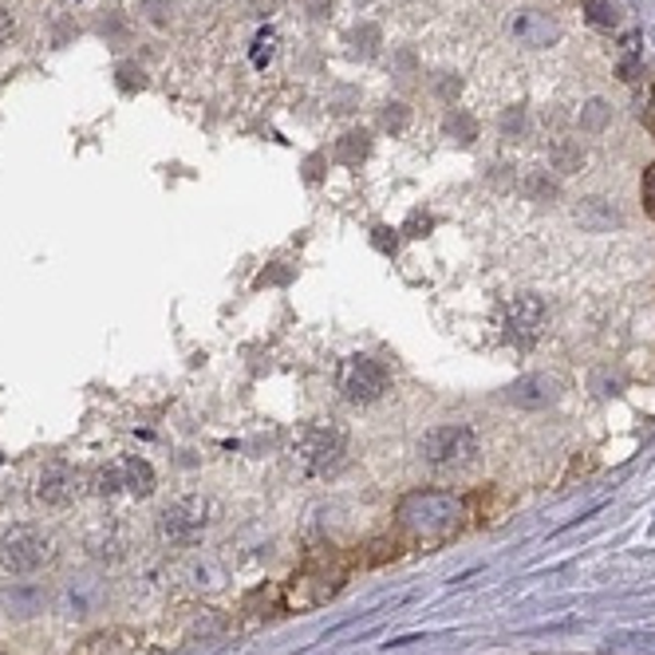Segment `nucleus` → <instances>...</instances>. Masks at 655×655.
<instances>
[{
	"mask_svg": "<svg viewBox=\"0 0 655 655\" xmlns=\"http://www.w3.org/2000/svg\"><path fill=\"white\" fill-rule=\"evenodd\" d=\"M399 525L419 537H442V533H454L466 518V501L454 498V494H442V489H415L399 501L396 510Z\"/></svg>",
	"mask_w": 655,
	"mask_h": 655,
	"instance_id": "obj_1",
	"label": "nucleus"
},
{
	"mask_svg": "<svg viewBox=\"0 0 655 655\" xmlns=\"http://www.w3.org/2000/svg\"><path fill=\"white\" fill-rule=\"evenodd\" d=\"M52 537L36 525H9L0 533V572H9V577H32L44 565H52Z\"/></svg>",
	"mask_w": 655,
	"mask_h": 655,
	"instance_id": "obj_2",
	"label": "nucleus"
},
{
	"mask_svg": "<svg viewBox=\"0 0 655 655\" xmlns=\"http://www.w3.org/2000/svg\"><path fill=\"white\" fill-rule=\"evenodd\" d=\"M343 454H348V435L336 423H313V427H304L296 435V462L316 478L340 470Z\"/></svg>",
	"mask_w": 655,
	"mask_h": 655,
	"instance_id": "obj_3",
	"label": "nucleus"
},
{
	"mask_svg": "<svg viewBox=\"0 0 655 655\" xmlns=\"http://www.w3.org/2000/svg\"><path fill=\"white\" fill-rule=\"evenodd\" d=\"M336 387H340V396L348 399V403L367 407L387 396L391 372H387L375 355H348L340 364V375H336Z\"/></svg>",
	"mask_w": 655,
	"mask_h": 655,
	"instance_id": "obj_4",
	"label": "nucleus"
},
{
	"mask_svg": "<svg viewBox=\"0 0 655 655\" xmlns=\"http://www.w3.org/2000/svg\"><path fill=\"white\" fill-rule=\"evenodd\" d=\"M478 454V438L474 430L462 423H447V427H430L427 435L419 438V458L435 470L466 466L470 458Z\"/></svg>",
	"mask_w": 655,
	"mask_h": 655,
	"instance_id": "obj_5",
	"label": "nucleus"
},
{
	"mask_svg": "<svg viewBox=\"0 0 655 655\" xmlns=\"http://www.w3.org/2000/svg\"><path fill=\"white\" fill-rule=\"evenodd\" d=\"M158 486L155 470L150 462L138 454H126V458H114L111 466H104L99 474L92 478V489L99 498H114V494H131V498H150Z\"/></svg>",
	"mask_w": 655,
	"mask_h": 655,
	"instance_id": "obj_6",
	"label": "nucleus"
},
{
	"mask_svg": "<svg viewBox=\"0 0 655 655\" xmlns=\"http://www.w3.org/2000/svg\"><path fill=\"white\" fill-rule=\"evenodd\" d=\"M206 525H209V501L198 498V494L170 501L167 510L158 513V537L167 545H194Z\"/></svg>",
	"mask_w": 655,
	"mask_h": 655,
	"instance_id": "obj_7",
	"label": "nucleus"
},
{
	"mask_svg": "<svg viewBox=\"0 0 655 655\" xmlns=\"http://www.w3.org/2000/svg\"><path fill=\"white\" fill-rule=\"evenodd\" d=\"M501 328H506V340L518 343V348L537 343L545 332V301L542 296H533V292L513 296V301L506 304V320H501Z\"/></svg>",
	"mask_w": 655,
	"mask_h": 655,
	"instance_id": "obj_8",
	"label": "nucleus"
},
{
	"mask_svg": "<svg viewBox=\"0 0 655 655\" xmlns=\"http://www.w3.org/2000/svg\"><path fill=\"white\" fill-rule=\"evenodd\" d=\"M84 486H87L84 470H75L72 462H63V458H52V462L40 470V478H36V501H40V506H72V501L84 494Z\"/></svg>",
	"mask_w": 655,
	"mask_h": 655,
	"instance_id": "obj_9",
	"label": "nucleus"
},
{
	"mask_svg": "<svg viewBox=\"0 0 655 655\" xmlns=\"http://www.w3.org/2000/svg\"><path fill=\"white\" fill-rule=\"evenodd\" d=\"M510 36H513V44H521V48L542 52V48H553V44L561 40V24L542 9H518L510 16Z\"/></svg>",
	"mask_w": 655,
	"mask_h": 655,
	"instance_id": "obj_10",
	"label": "nucleus"
},
{
	"mask_svg": "<svg viewBox=\"0 0 655 655\" xmlns=\"http://www.w3.org/2000/svg\"><path fill=\"white\" fill-rule=\"evenodd\" d=\"M561 396H565V384L549 372L521 375L518 384L506 391V399H510L513 407H521V411H545V407H553Z\"/></svg>",
	"mask_w": 655,
	"mask_h": 655,
	"instance_id": "obj_11",
	"label": "nucleus"
},
{
	"mask_svg": "<svg viewBox=\"0 0 655 655\" xmlns=\"http://www.w3.org/2000/svg\"><path fill=\"white\" fill-rule=\"evenodd\" d=\"M95 601H99V589L92 581H72L60 593V612L68 620H84V616L95 612Z\"/></svg>",
	"mask_w": 655,
	"mask_h": 655,
	"instance_id": "obj_12",
	"label": "nucleus"
},
{
	"mask_svg": "<svg viewBox=\"0 0 655 655\" xmlns=\"http://www.w3.org/2000/svg\"><path fill=\"white\" fill-rule=\"evenodd\" d=\"M4 604H9V616H16V620H28V616L44 612V589H36V584H12V593L4 596Z\"/></svg>",
	"mask_w": 655,
	"mask_h": 655,
	"instance_id": "obj_13",
	"label": "nucleus"
},
{
	"mask_svg": "<svg viewBox=\"0 0 655 655\" xmlns=\"http://www.w3.org/2000/svg\"><path fill=\"white\" fill-rule=\"evenodd\" d=\"M87 549H92L99 561H119V557L126 553V537H123V530H119V525H104V530L92 533Z\"/></svg>",
	"mask_w": 655,
	"mask_h": 655,
	"instance_id": "obj_14",
	"label": "nucleus"
},
{
	"mask_svg": "<svg viewBox=\"0 0 655 655\" xmlns=\"http://www.w3.org/2000/svg\"><path fill=\"white\" fill-rule=\"evenodd\" d=\"M367 150H372V135H367V131H348V135L336 143V162H343V167H360L367 158Z\"/></svg>",
	"mask_w": 655,
	"mask_h": 655,
	"instance_id": "obj_15",
	"label": "nucleus"
},
{
	"mask_svg": "<svg viewBox=\"0 0 655 655\" xmlns=\"http://www.w3.org/2000/svg\"><path fill=\"white\" fill-rule=\"evenodd\" d=\"M348 44H352V56L375 60V52H379V28H375V24H360V28H352Z\"/></svg>",
	"mask_w": 655,
	"mask_h": 655,
	"instance_id": "obj_16",
	"label": "nucleus"
},
{
	"mask_svg": "<svg viewBox=\"0 0 655 655\" xmlns=\"http://www.w3.org/2000/svg\"><path fill=\"white\" fill-rule=\"evenodd\" d=\"M447 135L458 138L462 146H470L474 138H478V123H474V119H470L466 111H454V114L447 119Z\"/></svg>",
	"mask_w": 655,
	"mask_h": 655,
	"instance_id": "obj_17",
	"label": "nucleus"
},
{
	"mask_svg": "<svg viewBox=\"0 0 655 655\" xmlns=\"http://www.w3.org/2000/svg\"><path fill=\"white\" fill-rule=\"evenodd\" d=\"M584 9H589V21H593L596 28H616V24H620V9H616V0H589Z\"/></svg>",
	"mask_w": 655,
	"mask_h": 655,
	"instance_id": "obj_18",
	"label": "nucleus"
},
{
	"mask_svg": "<svg viewBox=\"0 0 655 655\" xmlns=\"http://www.w3.org/2000/svg\"><path fill=\"white\" fill-rule=\"evenodd\" d=\"M608 114H612V107L604 104V99H593L589 107H581V131H589V135L604 131V123H608Z\"/></svg>",
	"mask_w": 655,
	"mask_h": 655,
	"instance_id": "obj_19",
	"label": "nucleus"
},
{
	"mask_svg": "<svg viewBox=\"0 0 655 655\" xmlns=\"http://www.w3.org/2000/svg\"><path fill=\"white\" fill-rule=\"evenodd\" d=\"M272 52H277V36H272V32H260L257 40H253V63L265 68V63L272 60Z\"/></svg>",
	"mask_w": 655,
	"mask_h": 655,
	"instance_id": "obj_20",
	"label": "nucleus"
},
{
	"mask_svg": "<svg viewBox=\"0 0 655 655\" xmlns=\"http://www.w3.org/2000/svg\"><path fill=\"white\" fill-rule=\"evenodd\" d=\"M407 119H411V111H407L403 104H387V107H384V126L391 131V135L407 131Z\"/></svg>",
	"mask_w": 655,
	"mask_h": 655,
	"instance_id": "obj_21",
	"label": "nucleus"
},
{
	"mask_svg": "<svg viewBox=\"0 0 655 655\" xmlns=\"http://www.w3.org/2000/svg\"><path fill=\"white\" fill-rule=\"evenodd\" d=\"M501 135H521V126H525V111L521 107H510V111H501Z\"/></svg>",
	"mask_w": 655,
	"mask_h": 655,
	"instance_id": "obj_22",
	"label": "nucleus"
},
{
	"mask_svg": "<svg viewBox=\"0 0 655 655\" xmlns=\"http://www.w3.org/2000/svg\"><path fill=\"white\" fill-rule=\"evenodd\" d=\"M375 250L396 253V233H391V229H375Z\"/></svg>",
	"mask_w": 655,
	"mask_h": 655,
	"instance_id": "obj_23",
	"label": "nucleus"
},
{
	"mask_svg": "<svg viewBox=\"0 0 655 655\" xmlns=\"http://www.w3.org/2000/svg\"><path fill=\"white\" fill-rule=\"evenodd\" d=\"M644 206H647V214L655 218V167L644 174Z\"/></svg>",
	"mask_w": 655,
	"mask_h": 655,
	"instance_id": "obj_24",
	"label": "nucleus"
},
{
	"mask_svg": "<svg viewBox=\"0 0 655 655\" xmlns=\"http://www.w3.org/2000/svg\"><path fill=\"white\" fill-rule=\"evenodd\" d=\"M12 32H16V21H12L9 9H0V44L12 40Z\"/></svg>",
	"mask_w": 655,
	"mask_h": 655,
	"instance_id": "obj_25",
	"label": "nucleus"
},
{
	"mask_svg": "<svg viewBox=\"0 0 655 655\" xmlns=\"http://www.w3.org/2000/svg\"><path fill=\"white\" fill-rule=\"evenodd\" d=\"M427 229H430V218H419V214H415V218H411V226H407V233H411V238H423Z\"/></svg>",
	"mask_w": 655,
	"mask_h": 655,
	"instance_id": "obj_26",
	"label": "nucleus"
},
{
	"mask_svg": "<svg viewBox=\"0 0 655 655\" xmlns=\"http://www.w3.org/2000/svg\"><path fill=\"white\" fill-rule=\"evenodd\" d=\"M0 655H4V647H0Z\"/></svg>",
	"mask_w": 655,
	"mask_h": 655,
	"instance_id": "obj_27",
	"label": "nucleus"
}]
</instances>
